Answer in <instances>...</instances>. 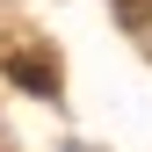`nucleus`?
<instances>
[{
	"label": "nucleus",
	"mask_w": 152,
	"mask_h": 152,
	"mask_svg": "<svg viewBox=\"0 0 152 152\" xmlns=\"http://www.w3.org/2000/svg\"><path fill=\"white\" fill-rule=\"evenodd\" d=\"M15 80H22L29 94H51V87H58V72H44V65H29V58H15Z\"/></svg>",
	"instance_id": "nucleus-1"
}]
</instances>
